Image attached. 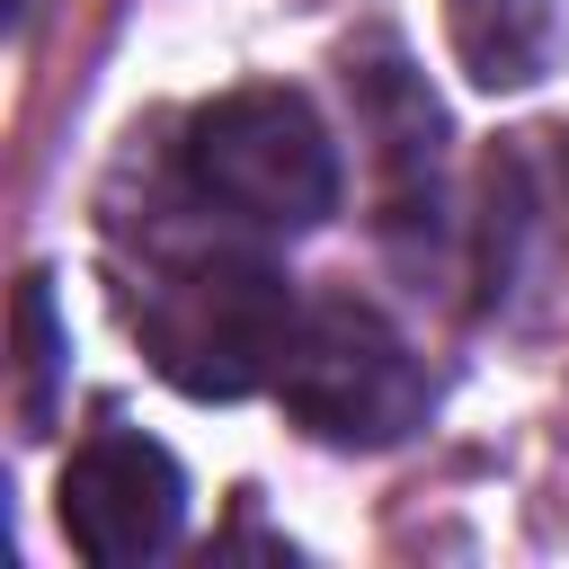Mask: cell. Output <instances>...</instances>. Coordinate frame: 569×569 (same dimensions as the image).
<instances>
[{
	"instance_id": "8",
	"label": "cell",
	"mask_w": 569,
	"mask_h": 569,
	"mask_svg": "<svg viewBox=\"0 0 569 569\" xmlns=\"http://www.w3.org/2000/svg\"><path fill=\"white\" fill-rule=\"evenodd\" d=\"M53 373H62L53 293H44V276H27V284H18V436H44V418H53Z\"/></svg>"
},
{
	"instance_id": "7",
	"label": "cell",
	"mask_w": 569,
	"mask_h": 569,
	"mask_svg": "<svg viewBox=\"0 0 569 569\" xmlns=\"http://www.w3.org/2000/svg\"><path fill=\"white\" fill-rule=\"evenodd\" d=\"M445 44L480 89H533L569 53V0H445Z\"/></svg>"
},
{
	"instance_id": "1",
	"label": "cell",
	"mask_w": 569,
	"mask_h": 569,
	"mask_svg": "<svg viewBox=\"0 0 569 569\" xmlns=\"http://www.w3.org/2000/svg\"><path fill=\"white\" fill-rule=\"evenodd\" d=\"M302 329V302L284 267H267L240 240L160 249L133 293V338L151 373L187 400H249L284 373V347Z\"/></svg>"
},
{
	"instance_id": "6",
	"label": "cell",
	"mask_w": 569,
	"mask_h": 569,
	"mask_svg": "<svg viewBox=\"0 0 569 569\" xmlns=\"http://www.w3.org/2000/svg\"><path fill=\"white\" fill-rule=\"evenodd\" d=\"M62 533L80 560L98 569H133L151 551L178 542L187 525V471L169 462V445H151L142 427H98L71 462H62Z\"/></svg>"
},
{
	"instance_id": "4",
	"label": "cell",
	"mask_w": 569,
	"mask_h": 569,
	"mask_svg": "<svg viewBox=\"0 0 569 569\" xmlns=\"http://www.w3.org/2000/svg\"><path fill=\"white\" fill-rule=\"evenodd\" d=\"M276 400L302 436L320 445H347V453H382L400 436L427 427V365L418 347L356 293H320L284 347V373H276Z\"/></svg>"
},
{
	"instance_id": "5",
	"label": "cell",
	"mask_w": 569,
	"mask_h": 569,
	"mask_svg": "<svg viewBox=\"0 0 569 569\" xmlns=\"http://www.w3.org/2000/svg\"><path fill=\"white\" fill-rule=\"evenodd\" d=\"M347 98H356V133L373 142L382 169V249L427 276L436 267V178H445V107L427 98V80L409 71V53L391 36H356L347 44Z\"/></svg>"
},
{
	"instance_id": "3",
	"label": "cell",
	"mask_w": 569,
	"mask_h": 569,
	"mask_svg": "<svg viewBox=\"0 0 569 569\" xmlns=\"http://www.w3.org/2000/svg\"><path fill=\"white\" fill-rule=\"evenodd\" d=\"M471 284H480V311L516 338L569 329V124L507 133L480 160Z\"/></svg>"
},
{
	"instance_id": "2",
	"label": "cell",
	"mask_w": 569,
	"mask_h": 569,
	"mask_svg": "<svg viewBox=\"0 0 569 569\" xmlns=\"http://www.w3.org/2000/svg\"><path fill=\"white\" fill-rule=\"evenodd\" d=\"M178 178L196 204H213L240 231H320L338 213V142L320 124V107L284 80H249L222 89L213 107L187 116L178 142Z\"/></svg>"
}]
</instances>
